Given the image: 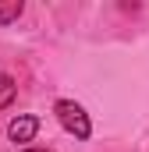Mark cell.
Here are the masks:
<instances>
[{
	"label": "cell",
	"mask_w": 149,
	"mask_h": 152,
	"mask_svg": "<svg viewBox=\"0 0 149 152\" xmlns=\"http://www.w3.org/2000/svg\"><path fill=\"white\" fill-rule=\"evenodd\" d=\"M11 103H14V81L0 71V110H4V106H11Z\"/></svg>",
	"instance_id": "obj_4"
},
{
	"label": "cell",
	"mask_w": 149,
	"mask_h": 152,
	"mask_svg": "<svg viewBox=\"0 0 149 152\" xmlns=\"http://www.w3.org/2000/svg\"><path fill=\"white\" fill-rule=\"evenodd\" d=\"M21 18V0H4L0 4V25H11Z\"/></svg>",
	"instance_id": "obj_3"
},
{
	"label": "cell",
	"mask_w": 149,
	"mask_h": 152,
	"mask_svg": "<svg viewBox=\"0 0 149 152\" xmlns=\"http://www.w3.org/2000/svg\"><path fill=\"white\" fill-rule=\"evenodd\" d=\"M36 131H39V117H32V113L14 117V120H11V127H7V134H11L14 142H32V138H36Z\"/></svg>",
	"instance_id": "obj_2"
},
{
	"label": "cell",
	"mask_w": 149,
	"mask_h": 152,
	"mask_svg": "<svg viewBox=\"0 0 149 152\" xmlns=\"http://www.w3.org/2000/svg\"><path fill=\"white\" fill-rule=\"evenodd\" d=\"M53 113H57V120L64 124V131H71L74 138H89V134H92V124H89V117H85V110H82L78 103L60 99V103L53 106Z\"/></svg>",
	"instance_id": "obj_1"
},
{
	"label": "cell",
	"mask_w": 149,
	"mask_h": 152,
	"mask_svg": "<svg viewBox=\"0 0 149 152\" xmlns=\"http://www.w3.org/2000/svg\"><path fill=\"white\" fill-rule=\"evenodd\" d=\"M25 152H50V149H25Z\"/></svg>",
	"instance_id": "obj_5"
}]
</instances>
